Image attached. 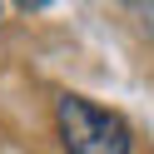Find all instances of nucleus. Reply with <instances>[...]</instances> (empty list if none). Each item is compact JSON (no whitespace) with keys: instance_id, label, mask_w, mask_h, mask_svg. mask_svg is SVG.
Instances as JSON below:
<instances>
[{"instance_id":"1","label":"nucleus","mask_w":154,"mask_h":154,"mask_svg":"<svg viewBox=\"0 0 154 154\" xmlns=\"http://www.w3.org/2000/svg\"><path fill=\"white\" fill-rule=\"evenodd\" d=\"M55 119L65 154H129V124L80 94H65L55 104Z\"/></svg>"}]
</instances>
